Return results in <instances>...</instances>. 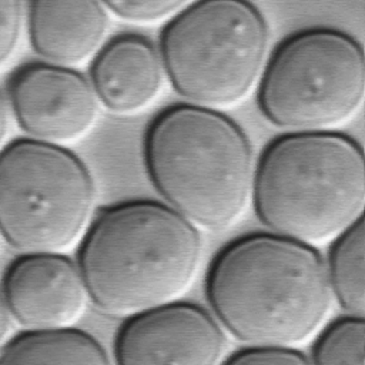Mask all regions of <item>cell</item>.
I'll list each match as a JSON object with an SVG mask.
<instances>
[{
	"instance_id": "6da1fadb",
	"label": "cell",
	"mask_w": 365,
	"mask_h": 365,
	"mask_svg": "<svg viewBox=\"0 0 365 365\" xmlns=\"http://www.w3.org/2000/svg\"><path fill=\"white\" fill-rule=\"evenodd\" d=\"M207 297L220 322L254 349H294L328 318L327 265L307 244L272 232L237 238L214 259Z\"/></svg>"
},
{
	"instance_id": "7a4b0ae2",
	"label": "cell",
	"mask_w": 365,
	"mask_h": 365,
	"mask_svg": "<svg viewBox=\"0 0 365 365\" xmlns=\"http://www.w3.org/2000/svg\"><path fill=\"white\" fill-rule=\"evenodd\" d=\"M201 255L195 225L167 204L134 200L103 210L90 224L77 265L103 314L131 318L180 301Z\"/></svg>"
},
{
	"instance_id": "3957f363",
	"label": "cell",
	"mask_w": 365,
	"mask_h": 365,
	"mask_svg": "<svg viewBox=\"0 0 365 365\" xmlns=\"http://www.w3.org/2000/svg\"><path fill=\"white\" fill-rule=\"evenodd\" d=\"M144 163L167 205L197 228L232 225L252 195L251 143L214 108L178 104L163 110L147 128Z\"/></svg>"
},
{
	"instance_id": "277c9868",
	"label": "cell",
	"mask_w": 365,
	"mask_h": 365,
	"mask_svg": "<svg viewBox=\"0 0 365 365\" xmlns=\"http://www.w3.org/2000/svg\"><path fill=\"white\" fill-rule=\"evenodd\" d=\"M254 208L272 234L317 245L362 218L365 160L342 133H288L264 150L252 182Z\"/></svg>"
},
{
	"instance_id": "5b68a950",
	"label": "cell",
	"mask_w": 365,
	"mask_h": 365,
	"mask_svg": "<svg viewBox=\"0 0 365 365\" xmlns=\"http://www.w3.org/2000/svg\"><path fill=\"white\" fill-rule=\"evenodd\" d=\"M269 31L259 9L242 0L184 6L164 27L160 54L174 90L194 106L241 101L259 78Z\"/></svg>"
},
{
	"instance_id": "8992f818",
	"label": "cell",
	"mask_w": 365,
	"mask_h": 365,
	"mask_svg": "<svg viewBox=\"0 0 365 365\" xmlns=\"http://www.w3.org/2000/svg\"><path fill=\"white\" fill-rule=\"evenodd\" d=\"M96 187L70 150L23 138L0 153V235L21 254H64L86 235Z\"/></svg>"
},
{
	"instance_id": "52a82bcc",
	"label": "cell",
	"mask_w": 365,
	"mask_h": 365,
	"mask_svg": "<svg viewBox=\"0 0 365 365\" xmlns=\"http://www.w3.org/2000/svg\"><path fill=\"white\" fill-rule=\"evenodd\" d=\"M365 94L362 46L348 33L312 27L287 37L258 87V107L289 133L327 131L352 117Z\"/></svg>"
},
{
	"instance_id": "ba28073f",
	"label": "cell",
	"mask_w": 365,
	"mask_h": 365,
	"mask_svg": "<svg viewBox=\"0 0 365 365\" xmlns=\"http://www.w3.org/2000/svg\"><path fill=\"white\" fill-rule=\"evenodd\" d=\"M228 342L215 318L190 302L131 317L115 339L117 365H222Z\"/></svg>"
},
{
	"instance_id": "9c48e42d",
	"label": "cell",
	"mask_w": 365,
	"mask_h": 365,
	"mask_svg": "<svg viewBox=\"0 0 365 365\" xmlns=\"http://www.w3.org/2000/svg\"><path fill=\"white\" fill-rule=\"evenodd\" d=\"M9 106L20 128L36 141L60 145L90 131L98 100L83 74L48 63L21 67L11 78Z\"/></svg>"
},
{
	"instance_id": "30bf717a",
	"label": "cell",
	"mask_w": 365,
	"mask_h": 365,
	"mask_svg": "<svg viewBox=\"0 0 365 365\" xmlns=\"http://www.w3.org/2000/svg\"><path fill=\"white\" fill-rule=\"evenodd\" d=\"M1 294L26 332L71 329L90 302L78 265L64 254H23L7 268Z\"/></svg>"
},
{
	"instance_id": "8fae6325",
	"label": "cell",
	"mask_w": 365,
	"mask_h": 365,
	"mask_svg": "<svg viewBox=\"0 0 365 365\" xmlns=\"http://www.w3.org/2000/svg\"><path fill=\"white\" fill-rule=\"evenodd\" d=\"M164 66L155 46L138 34H121L96 54L90 84L98 103L117 114L145 108L158 96Z\"/></svg>"
},
{
	"instance_id": "7c38bea8",
	"label": "cell",
	"mask_w": 365,
	"mask_h": 365,
	"mask_svg": "<svg viewBox=\"0 0 365 365\" xmlns=\"http://www.w3.org/2000/svg\"><path fill=\"white\" fill-rule=\"evenodd\" d=\"M104 3L47 1L29 4V36L33 50L48 64L71 67L96 56L108 30Z\"/></svg>"
},
{
	"instance_id": "4fadbf2b",
	"label": "cell",
	"mask_w": 365,
	"mask_h": 365,
	"mask_svg": "<svg viewBox=\"0 0 365 365\" xmlns=\"http://www.w3.org/2000/svg\"><path fill=\"white\" fill-rule=\"evenodd\" d=\"M0 365H113L106 349L78 329L24 332L0 352Z\"/></svg>"
},
{
	"instance_id": "5bb4252c",
	"label": "cell",
	"mask_w": 365,
	"mask_h": 365,
	"mask_svg": "<svg viewBox=\"0 0 365 365\" xmlns=\"http://www.w3.org/2000/svg\"><path fill=\"white\" fill-rule=\"evenodd\" d=\"M332 295L349 317L365 314V228L358 220L334 240L327 267Z\"/></svg>"
},
{
	"instance_id": "9a60e30c",
	"label": "cell",
	"mask_w": 365,
	"mask_h": 365,
	"mask_svg": "<svg viewBox=\"0 0 365 365\" xmlns=\"http://www.w3.org/2000/svg\"><path fill=\"white\" fill-rule=\"evenodd\" d=\"M364 318L346 317L322 332L314 349V365H364Z\"/></svg>"
},
{
	"instance_id": "2e32d148",
	"label": "cell",
	"mask_w": 365,
	"mask_h": 365,
	"mask_svg": "<svg viewBox=\"0 0 365 365\" xmlns=\"http://www.w3.org/2000/svg\"><path fill=\"white\" fill-rule=\"evenodd\" d=\"M106 9L123 20L133 23L161 21L170 16H175L185 3L175 0H125L104 3Z\"/></svg>"
},
{
	"instance_id": "e0dca14e",
	"label": "cell",
	"mask_w": 365,
	"mask_h": 365,
	"mask_svg": "<svg viewBox=\"0 0 365 365\" xmlns=\"http://www.w3.org/2000/svg\"><path fill=\"white\" fill-rule=\"evenodd\" d=\"M24 19V4L17 0L0 1V67L14 54Z\"/></svg>"
},
{
	"instance_id": "ac0fdd59",
	"label": "cell",
	"mask_w": 365,
	"mask_h": 365,
	"mask_svg": "<svg viewBox=\"0 0 365 365\" xmlns=\"http://www.w3.org/2000/svg\"><path fill=\"white\" fill-rule=\"evenodd\" d=\"M222 365H311L294 349H254L250 348Z\"/></svg>"
},
{
	"instance_id": "d6986e66",
	"label": "cell",
	"mask_w": 365,
	"mask_h": 365,
	"mask_svg": "<svg viewBox=\"0 0 365 365\" xmlns=\"http://www.w3.org/2000/svg\"><path fill=\"white\" fill-rule=\"evenodd\" d=\"M13 328H14V319L0 291V352L9 344V338L13 332Z\"/></svg>"
},
{
	"instance_id": "ffe728a7",
	"label": "cell",
	"mask_w": 365,
	"mask_h": 365,
	"mask_svg": "<svg viewBox=\"0 0 365 365\" xmlns=\"http://www.w3.org/2000/svg\"><path fill=\"white\" fill-rule=\"evenodd\" d=\"M10 113L11 110H10L9 101L0 93V153L4 148V141L7 138L9 128H10Z\"/></svg>"
},
{
	"instance_id": "44dd1931",
	"label": "cell",
	"mask_w": 365,
	"mask_h": 365,
	"mask_svg": "<svg viewBox=\"0 0 365 365\" xmlns=\"http://www.w3.org/2000/svg\"><path fill=\"white\" fill-rule=\"evenodd\" d=\"M1 240H3V238H1V235H0V241H1Z\"/></svg>"
}]
</instances>
